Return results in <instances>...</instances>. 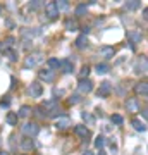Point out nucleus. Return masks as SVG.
I'll return each instance as SVG.
<instances>
[{"mask_svg": "<svg viewBox=\"0 0 148 155\" xmlns=\"http://www.w3.org/2000/svg\"><path fill=\"white\" fill-rule=\"evenodd\" d=\"M0 155H9V153H7V152H0Z\"/></svg>", "mask_w": 148, "mask_h": 155, "instance_id": "ea45409f", "label": "nucleus"}, {"mask_svg": "<svg viewBox=\"0 0 148 155\" xmlns=\"http://www.w3.org/2000/svg\"><path fill=\"white\" fill-rule=\"evenodd\" d=\"M140 5H141V4H140L138 0H131V2H127L126 4V9L127 11H134V9H138Z\"/></svg>", "mask_w": 148, "mask_h": 155, "instance_id": "393cba45", "label": "nucleus"}, {"mask_svg": "<svg viewBox=\"0 0 148 155\" xmlns=\"http://www.w3.org/2000/svg\"><path fill=\"white\" fill-rule=\"evenodd\" d=\"M98 155H105V152H102V150H100V153Z\"/></svg>", "mask_w": 148, "mask_h": 155, "instance_id": "a19ab883", "label": "nucleus"}, {"mask_svg": "<svg viewBox=\"0 0 148 155\" xmlns=\"http://www.w3.org/2000/svg\"><path fill=\"white\" fill-rule=\"evenodd\" d=\"M57 107V100H48L43 104V109H55Z\"/></svg>", "mask_w": 148, "mask_h": 155, "instance_id": "7c9ffc66", "label": "nucleus"}, {"mask_svg": "<svg viewBox=\"0 0 148 155\" xmlns=\"http://www.w3.org/2000/svg\"><path fill=\"white\" fill-rule=\"evenodd\" d=\"M41 59H43V57H41V52H35V54H31V55L26 57V61H24V67H26V69L35 67L40 61H41Z\"/></svg>", "mask_w": 148, "mask_h": 155, "instance_id": "f03ea898", "label": "nucleus"}, {"mask_svg": "<svg viewBox=\"0 0 148 155\" xmlns=\"http://www.w3.org/2000/svg\"><path fill=\"white\" fill-rule=\"evenodd\" d=\"M45 16L48 17V19H57L59 17V11L55 7V2H48L45 5Z\"/></svg>", "mask_w": 148, "mask_h": 155, "instance_id": "20e7f679", "label": "nucleus"}, {"mask_svg": "<svg viewBox=\"0 0 148 155\" xmlns=\"http://www.w3.org/2000/svg\"><path fill=\"white\" fill-rule=\"evenodd\" d=\"M104 145H105V138H104V136H97V138H95V147H97L98 150L104 148Z\"/></svg>", "mask_w": 148, "mask_h": 155, "instance_id": "bb28decb", "label": "nucleus"}, {"mask_svg": "<svg viewBox=\"0 0 148 155\" xmlns=\"http://www.w3.org/2000/svg\"><path fill=\"white\" fill-rule=\"evenodd\" d=\"M59 64H61V61H59V59H54V57L47 61V66L50 67V71H54V69H59Z\"/></svg>", "mask_w": 148, "mask_h": 155, "instance_id": "412c9836", "label": "nucleus"}, {"mask_svg": "<svg viewBox=\"0 0 148 155\" xmlns=\"http://www.w3.org/2000/svg\"><path fill=\"white\" fill-rule=\"evenodd\" d=\"M67 29H69V31H76L77 29V22L69 19V21H67Z\"/></svg>", "mask_w": 148, "mask_h": 155, "instance_id": "2f4dec72", "label": "nucleus"}, {"mask_svg": "<svg viewBox=\"0 0 148 155\" xmlns=\"http://www.w3.org/2000/svg\"><path fill=\"white\" fill-rule=\"evenodd\" d=\"M71 124H72V122H71V119H69L67 116H61L59 119H55V124H54V126L57 127V129H61V131H62V129H67Z\"/></svg>", "mask_w": 148, "mask_h": 155, "instance_id": "39448f33", "label": "nucleus"}, {"mask_svg": "<svg viewBox=\"0 0 148 155\" xmlns=\"http://www.w3.org/2000/svg\"><path fill=\"white\" fill-rule=\"evenodd\" d=\"M22 133L26 134V138H35V136L40 133V126L36 122H26V124L22 126Z\"/></svg>", "mask_w": 148, "mask_h": 155, "instance_id": "f257e3e1", "label": "nucleus"}, {"mask_svg": "<svg viewBox=\"0 0 148 155\" xmlns=\"http://www.w3.org/2000/svg\"><path fill=\"white\" fill-rule=\"evenodd\" d=\"M21 147H22L24 150H33V148H35V141H33L31 138H24V140L21 141Z\"/></svg>", "mask_w": 148, "mask_h": 155, "instance_id": "a211bd4d", "label": "nucleus"}, {"mask_svg": "<svg viewBox=\"0 0 148 155\" xmlns=\"http://www.w3.org/2000/svg\"><path fill=\"white\" fill-rule=\"evenodd\" d=\"M127 38H131L134 43H138V41H141V33H138V31H129V33H127Z\"/></svg>", "mask_w": 148, "mask_h": 155, "instance_id": "5701e85b", "label": "nucleus"}, {"mask_svg": "<svg viewBox=\"0 0 148 155\" xmlns=\"http://www.w3.org/2000/svg\"><path fill=\"white\" fill-rule=\"evenodd\" d=\"M2 50H4V43H0V52H2Z\"/></svg>", "mask_w": 148, "mask_h": 155, "instance_id": "58836bf2", "label": "nucleus"}, {"mask_svg": "<svg viewBox=\"0 0 148 155\" xmlns=\"http://www.w3.org/2000/svg\"><path fill=\"white\" fill-rule=\"evenodd\" d=\"M83 155H93V152H90V150H86V152H84Z\"/></svg>", "mask_w": 148, "mask_h": 155, "instance_id": "4c0bfd02", "label": "nucleus"}, {"mask_svg": "<svg viewBox=\"0 0 148 155\" xmlns=\"http://www.w3.org/2000/svg\"><path fill=\"white\" fill-rule=\"evenodd\" d=\"M110 121H112V124H117V126H121L122 122H124V117H122L121 114H114V116L110 117Z\"/></svg>", "mask_w": 148, "mask_h": 155, "instance_id": "b1692460", "label": "nucleus"}, {"mask_svg": "<svg viewBox=\"0 0 148 155\" xmlns=\"http://www.w3.org/2000/svg\"><path fill=\"white\" fill-rule=\"evenodd\" d=\"M76 47H77V48H86V47H88V38H86V35H81V36H77Z\"/></svg>", "mask_w": 148, "mask_h": 155, "instance_id": "f3484780", "label": "nucleus"}, {"mask_svg": "<svg viewBox=\"0 0 148 155\" xmlns=\"http://www.w3.org/2000/svg\"><path fill=\"white\" fill-rule=\"evenodd\" d=\"M79 95H71V97H69V100H67V104H69V105H76V104H79Z\"/></svg>", "mask_w": 148, "mask_h": 155, "instance_id": "c756f323", "label": "nucleus"}, {"mask_svg": "<svg viewBox=\"0 0 148 155\" xmlns=\"http://www.w3.org/2000/svg\"><path fill=\"white\" fill-rule=\"evenodd\" d=\"M100 55L104 57V59H112L115 55V50L112 47H102L100 48Z\"/></svg>", "mask_w": 148, "mask_h": 155, "instance_id": "4468645a", "label": "nucleus"}, {"mask_svg": "<svg viewBox=\"0 0 148 155\" xmlns=\"http://www.w3.org/2000/svg\"><path fill=\"white\" fill-rule=\"evenodd\" d=\"M16 43V38H14V36H9V38H7V45H14Z\"/></svg>", "mask_w": 148, "mask_h": 155, "instance_id": "f704fd0d", "label": "nucleus"}, {"mask_svg": "<svg viewBox=\"0 0 148 155\" xmlns=\"http://www.w3.org/2000/svg\"><path fill=\"white\" fill-rule=\"evenodd\" d=\"M38 76H40V79H41V81H47V83H50V81H54L55 72L50 71V69H41V71L38 72Z\"/></svg>", "mask_w": 148, "mask_h": 155, "instance_id": "9b49d317", "label": "nucleus"}, {"mask_svg": "<svg viewBox=\"0 0 148 155\" xmlns=\"http://www.w3.org/2000/svg\"><path fill=\"white\" fill-rule=\"evenodd\" d=\"M74 133H76V136H79V138H83V140L90 138V129H88L86 126H83V124L74 126Z\"/></svg>", "mask_w": 148, "mask_h": 155, "instance_id": "6e6552de", "label": "nucleus"}, {"mask_svg": "<svg viewBox=\"0 0 148 155\" xmlns=\"http://www.w3.org/2000/svg\"><path fill=\"white\" fill-rule=\"evenodd\" d=\"M131 124H133V127H134L136 131H140V133H145V131H146V124H145V122H141L140 119H133Z\"/></svg>", "mask_w": 148, "mask_h": 155, "instance_id": "2eb2a0df", "label": "nucleus"}, {"mask_svg": "<svg viewBox=\"0 0 148 155\" xmlns=\"http://www.w3.org/2000/svg\"><path fill=\"white\" fill-rule=\"evenodd\" d=\"M9 104H11L9 100H2V107H9Z\"/></svg>", "mask_w": 148, "mask_h": 155, "instance_id": "c9c22d12", "label": "nucleus"}, {"mask_svg": "<svg viewBox=\"0 0 148 155\" xmlns=\"http://www.w3.org/2000/svg\"><path fill=\"white\" fill-rule=\"evenodd\" d=\"M17 121H19V117H17L16 112H9L7 114V124L9 126H17Z\"/></svg>", "mask_w": 148, "mask_h": 155, "instance_id": "dca6fc26", "label": "nucleus"}, {"mask_svg": "<svg viewBox=\"0 0 148 155\" xmlns=\"http://www.w3.org/2000/svg\"><path fill=\"white\" fill-rule=\"evenodd\" d=\"M134 72L136 74H145L146 72V57L145 55H141L136 61V64H134Z\"/></svg>", "mask_w": 148, "mask_h": 155, "instance_id": "423d86ee", "label": "nucleus"}, {"mask_svg": "<svg viewBox=\"0 0 148 155\" xmlns=\"http://www.w3.org/2000/svg\"><path fill=\"white\" fill-rule=\"evenodd\" d=\"M41 93H43V86H41L38 81H35V83L29 84V95H31V97L38 98V97H41Z\"/></svg>", "mask_w": 148, "mask_h": 155, "instance_id": "0eeeda50", "label": "nucleus"}, {"mask_svg": "<svg viewBox=\"0 0 148 155\" xmlns=\"http://www.w3.org/2000/svg\"><path fill=\"white\" fill-rule=\"evenodd\" d=\"M88 74H90V67H88V66H83L81 71H79V78H81V79H86Z\"/></svg>", "mask_w": 148, "mask_h": 155, "instance_id": "c85d7f7f", "label": "nucleus"}, {"mask_svg": "<svg viewBox=\"0 0 148 155\" xmlns=\"http://www.w3.org/2000/svg\"><path fill=\"white\" fill-rule=\"evenodd\" d=\"M31 7H33V9H38V7H41V0H35V2H31Z\"/></svg>", "mask_w": 148, "mask_h": 155, "instance_id": "72a5a7b5", "label": "nucleus"}, {"mask_svg": "<svg viewBox=\"0 0 148 155\" xmlns=\"http://www.w3.org/2000/svg\"><path fill=\"white\" fill-rule=\"evenodd\" d=\"M134 91H136V95H143V97H146V95H148V83H146V81L136 83V84H134Z\"/></svg>", "mask_w": 148, "mask_h": 155, "instance_id": "ddd939ff", "label": "nucleus"}, {"mask_svg": "<svg viewBox=\"0 0 148 155\" xmlns=\"http://www.w3.org/2000/svg\"><path fill=\"white\" fill-rule=\"evenodd\" d=\"M93 90V83L90 81V79H79V84H77V91L81 95H88L90 91Z\"/></svg>", "mask_w": 148, "mask_h": 155, "instance_id": "7ed1b4c3", "label": "nucleus"}, {"mask_svg": "<svg viewBox=\"0 0 148 155\" xmlns=\"http://www.w3.org/2000/svg\"><path fill=\"white\" fill-rule=\"evenodd\" d=\"M109 64H105V62H102V64H97L95 66V71L98 72V74H105V72H109Z\"/></svg>", "mask_w": 148, "mask_h": 155, "instance_id": "6ab92c4d", "label": "nucleus"}, {"mask_svg": "<svg viewBox=\"0 0 148 155\" xmlns=\"http://www.w3.org/2000/svg\"><path fill=\"white\" fill-rule=\"evenodd\" d=\"M0 12H2V7H0Z\"/></svg>", "mask_w": 148, "mask_h": 155, "instance_id": "79ce46f5", "label": "nucleus"}, {"mask_svg": "<svg viewBox=\"0 0 148 155\" xmlns=\"http://www.w3.org/2000/svg\"><path fill=\"white\" fill-rule=\"evenodd\" d=\"M126 109H127V112H131V114L140 112V104H138V100L136 98H127L126 100Z\"/></svg>", "mask_w": 148, "mask_h": 155, "instance_id": "1a4fd4ad", "label": "nucleus"}, {"mask_svg": "<svg viewBox=\"0 0 148 155\" xmlns=\"http://www.w3.org/2000/svg\"><path fill=\"white\" fill-rule=\"evenodd\" d=\"M112 93V84L109 81H104L100 83V88H98V97H109Z\"/></svg>", "mask_w": 148, "mask_h": 155, "instance_id": "9d476101", "label": "nucleus"}, {"mask_svg": "<svg viewBox=\"0 0 148 155\" xmlns=\"http://www.w3.org/2000/svg\"><path fill=\"white\" fill-rule=\"evenodd\" d=\"M148 17V9H143V19H146Z\"/></svg>", "mask_w": 148, "mask_h": 155, "instance_id": "e433bc0d", "label": "nucleus"}, {"mask_svg": "<svg viewBox=\"0 0 148 155\" xmlns=\"http://www.w3.org/2000/svg\"><path fill=\"white\" fill-rule=\"evenodd\" d=\"M86 12H88V5H86V4H81V5H77V7H76V16H77V17L84 16Z\"/></svg>", "mask_w": 148, "mask_h": 155, "instance_id": "4be33fe9", "label": "nucleus"}, {"mask_svg": "<svg viewBox=\"0 0 148 155\" xmlns=\"http://www.w3.org/2000/svg\"><path fill=\"white\" fill-rule=\"evenodd\" d=\"M59 67H61V71L64 72V74H69V72L74 71V64H72V61H69V59H66V61H61Z\"/></svg>", "mask_w": 148, "mask_h": 155, "instance_id": "f8f14e48", "label": "nucleus"}, {"mask_svg": "<svg viewBox=\"0 0 148 155\" xmlns=\"http://www.w3.org/2000/svg\"><path fill=\"white\" fill-rule=\"evenodd\" d=\"M5 54H7V57H9V59H11L12 62L17 61V55H16V52H14V50H7Z\"/></svg>", "mask_w": 148, "mask_h": 155, "instance_id": "473e14b6", "label": "nucleus"}, {"mask_svg": "<svg viewBox=\"0 0 148 155\" xmlns=\"http://www.w3.org/2000/svg\"><path fill=\"white\" fill-rule=\"evenodd\" d=\"M17 117H28L29 114H31V107H28V105H22L21 109H19V112H16Z\"/></svg>", "mask_w": 148, "mask_h": 155, "instance_id": "aec40b11", "label": "nucleus"}, {"mask_svg": "<svg viewBox=\"0 0 148 155\" xmlns=\"http://www.w3.org/2000/svg\"><path fill=\"white\" fill-rule=\"evenodd\" d=\"M83 119H84V121H86L88 124H90V126H91V124H93V122H95V117L91 116L90 112H83Z\"/></svg>", "mask_w": 148, "mask_h": 155, "instance_id": "cd10ccee", "label": "nucleus"}, {"mask_svg": "<svg viewBox=\"0 0 148 155\" xmlns=\"http://www.w3.org/2000/svg\"><path fill=\"white\" fill-rule=\"evenodd\" d=\"M55 7H57V11H66L67 7H69V4H67L66 0H61V2H55Z\"/></svg>", "mask_w": 148, "mask_h": 155, "instance_id": "a878e982", "label": "nucleus"}]
</instances>
